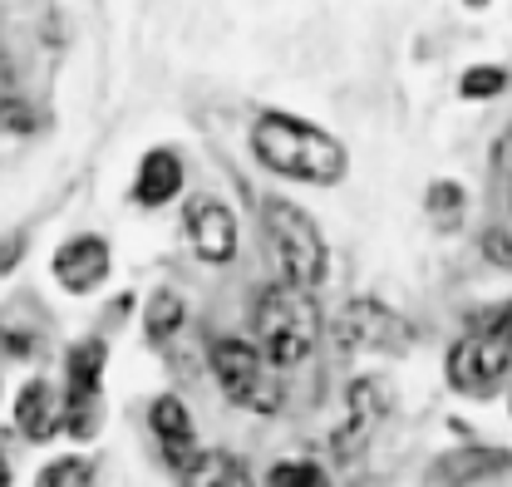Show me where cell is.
Wrapping results in <instances>:
<instances>
[{
  "label": "cell",
  "instance_id": "obj_1",
  "mask_svg": "<svg viewBox=\"0 0 512 487\" xmlns=\"http://www.w3.org/2000/svg\"><path fill=\"white\" fill-rule=\"evenodd\" d=\"M252 153L281 178H296V183H340L345 178V148L316 128V123L296 119V114H261L252 123Z\"/></svg>",
  "mask_w": 512,
  "mask_h": 487
},
{
  "label": "cell",
  "instance_id": "obj_2",
  "mask_svg": "<svg viewBox=\"0 0 512 487\" xmlns=\"http://www.w3.org/2000/svg\"><path fill=\"white\" fill-rule=\"evenodd\" d=\"M320 340V310L311 301V291H296L286 281L266 286L256 301V345L261 360L276 369L301 365Z\"/></svg>",
  "mask_w": 512,
  "mask_h": 487
},
{
  "label": "cell",
  "instance_id": "obj_3",
  "mask_svg": "<svg viewBox=\"0 0 512 487\" xmlns=\"http://www.w3.org/2000/svg\"><path fill=\"white\" fill-rule=\"evenodd\" d=\"M512 369V301L493 305L473 320V330L448 350V379L463 394H488Z\"/></svg>",
  "mask_w": 512,
  "mask_h": 487
},
{
  "label": "cell",
  "instance_id": "obj_4",
  "mask_svg": "<svg viewBox=\"0 0 512 487\" xmlns=\"http://www.w3.org/2000/svg\"><path fill=\"white\" fill-rule=\"evenodd\" d=\"M261 227H266V242H271V256L281 266V281L296 286V291H316L325 281V237L320 227L296 207V202H281V197H266L261 202Z\"/></svg>",
  "mask_w": 512,
  "mask_h": 487
},
{
  "label": "cell",
  "instance_id": "obj_5",
  "mask_svg": "<svg viewBox=\"0 0 512 487\" xmlns=\"http://www.w3.org/2000/svg\"><path fill=\"white\" fill-rule=\"evenodd\" d=\"M212 374H217L222 394L237 409H252V414H276L281 409V384H276L271 365L261 360V350L247 345V340H237V335L217 340L212 345Z\"/></svg>",
  "mask_w": 512,
  "mask_h": 487
},
{
  "label": "cell",
  "instance_id": "obj_6",
  "mask_svg": "<svg viewBox=\"0 0 512 487\" xmlns=\"http://www.w3.org/2000/svg\"><path fill=\"white\" fill-rule=\"evenodd\" d=\"M99 379H104V340H79L69 350V394H64V424L74 438H89L99 424Z\"/></svg>",
  "mask_w": 512,
  "mask_h": 487
},
{
  "label": "cell",
  "instance_id": "obj_7",
  "mask_svg": "<svg viewBox=\"0 0 512 487\" xmlns=\"http://www.w3.org/2000/svg\"><path fill=\"white\" fill-rule=\"evenodd\" d=\"M335 340L345 350H399L409 340V330L380 301H350L335 320Z\"/></svg>",
  "mask_w": 512,
  "mask_h": 487
},
{
  "label": "cell",
  "instance_id": "obj_8",
  "mask_svg": "<svg viewBox=\"0 0 512 487\" xmlns=\"http://www.w3.org/2000/svg\"><path fill=\"white\" fill-rule=\"evenodd\" d=\"M389 414V384L384 379H360V384H350V399H345V424L335 428V453L340 458H355L365 443H370V433L380 428V419Z\"/></svg>",
  "mask_w": 512,
  "mask_h": 487
},
{
  "label": "cell",
  "instance_id": "obj_9",
  "mask_svg": "<svg viewBox=\"0 0 512 487\" xmlns=\"http://www.w3.org/2000/svg\"><path fill=\"white\" fill-rule=\"evenodd\" d=\"M183 227H188V242L202 261H232L237 256V217H232L227 202L192 197L188 212H183Z\"/></svg>",
  "mask_w": 512,
  "mask_h": 487
},
{
  "label": "cell",
  "instance_id": "obj_10",
  "mask_svg": "<svg viewBox=\"0 0 512 487\" xmlns=\"http://www.w3.org/2000/svg\"><path fill=\"white\" fill-rule=\"evenodd\" d=\"M109 276V242L84 232V237H69V242L55 251V281H60L69 296H89L99 291Z\"/></svg>",
  "mask_w": 512,
  "mask_h": 487
},
{
  "label": "cell",
  "instance_id": "obj_11",
  "mask_svg": "<svg viewBox=\"0 0 512 487\" xmlns=\"http://www.w3.org/2000/svg\"><path fill=\"white\" fill-rule=\"evenodd\" d=\"M148 424H153V438H158V448H163L168 468L188 478L192 463L202 458V448H197V433H192V419H188V409H183V399H173V394L153 399Z\"/></svg>",
  "mask_w": 512,
  "mask_h": 487
},
{
  "label": "cell",
  "instance_id": "obj_12",
  "mask_svg": "<svg viewBox=\"0 0 512 487\" xmlns=\"http://www.w3.org/2000/svg\"><path fill=\"white\" fill-rule=\"evenodd\" d=\"M64 424V404L60 394L45 384V379H30L20 394H15V428L25 433V438H35V443H45V438H55Z\"/></svg>",
  "mask_w": 512,
  "mask_h": 487
},
{
  "label": "cell",
  "instance_id": "obj_13",
  "mask_svg": "<svg viewBox=\"0 0 512 487\" xmlns=\"http://www.w3.org/2000/svg\"><path fill=\"white\" fill-rule=\"evenodd\" d=\"M183 192V158L173 148H153L138 168V183H133V202L138 207H163Z\"/></svg>",
  "mask_w": 512,
  "mask_h": 487
},
{
  "label": "cell",
  "instance_id": "obj_14",
  "mask_svg": "<svg viewBox=\"0 0 512 487\" xmlns=\"http://www.w3.org/2000/svg\"><path fill=\"white\" fill-rule=\"evenodd\" d=\"M508 468V453H493V448H458L434 463V483L439 487H458V483H473L483 473H498Z\"/></svg>",
  "mask_w": 512,
  "mask_h": 487
},
{
  "label": "cell",
  "instance_id": "obj_15",
  "mask_svg": "<svg viewBox=\"0 0 512 487\" xmlns=\"http://www.w3.org/2000/svg\"><path fill=\"white\" fill-rule=\"evenodd\" d=\"M188 487H252V478H247V468L232 453H202L192 463Z\"/></svg>",
  "mask_w": 512,
  "mask_h": 487
},
{
  "label": "cell",
  "instance_id": "obj_16",
  "mask_svg": "<svg viewBox=\"0 0 512 487\" xmlns=\"http://www.w3.org/2000/svg\"><path fill=\"white\" fill-rule=\"evenodd\" d=\"M148 340L153 345H163V340H173L178 335V325H183V296L178 291H153L148 296Z\"/></svg>",
  "mask_w": 512,
  "mask_h": 487
},
{
  "label": "cell",
  "instance_id": "obj_17",
  "mask_svg": "<svg viewBox=\"0 0 512 487\" xmlns=\"http://www.w3.org/2000/svg\"><path fill=\"white\" fill-rule=\"evenodd\" d=\"M463 212H468V197H463L458 183L444 178V183L429 187V217H434L439 232H458V227H463Z\"/></svg>",
  "mask_w": 512,
  "mask_h": 487
},
{
  "label": "cell",
  "instance_id": "obj_18",
  "mask_svg": "<svg viewBox=\"0 0 512 487\" xmlns=\"http://www.w3.org/2000/svg\"><path fill=\"white\" fill-rule=\"evenodd\" d=\"M458 89H463V99H493V94L508 89V69H498V64H473Z\"/></svg>",
  "mask_w": 512,
  "mask_h": 487
},
{
  "label": "cell",
  "instance_id": "obj_19",
  "mask_svg": "<svg viewBox=\"0 0 512 487\" xmlns=\"http://www.w3.org/2000/svg\"><path fill=\"white\" fill-rule=\"evenodd\" d=\"M266 487H330L316 463H276Z\"/></svg>",
  "mask_w": 512,
  "mask_h": 487
},
{
  "label": "cell",
  "instance_id": "obj_20",
  "mask_svg": "<svg viewBox=\"0 0 512 487\" xmlns=\"http://www.w3.org/2000/svg\"><path fill=\"white\" fill-rule=\"evenodd\" d=\"M84 483H89V463L84 458H60V463H50L40 473L35 487H84Z\"/></svg>",
  "mask_w": 512,
  "mask_h": 487
},
{
  "label": "cell",
  "instance_id": "obj_21",
  "mask_svg": "<svg viewBox=\"0 0 512 487\" xmlns=\"http://www.w3.org/2000/svg\"><path fill=\"white\" fill-rule=\"evenodd\" d=\"M483 251H488V261H498V266H512V242H508V232H488V237H483Z\"/></svg>",
  "mask_w": 512,
  "mask_h": 487
},
{
  "label": "cell",
  "instance_id": "obj_22",
  "mask_svg": "<svg viewBox=\"0 0 512 487\" xmlns=\"http://www.w3.org/2000/svg\"><path fill=\"white\" fill-rule=\"evenodd\" d=\"M0 128H20V133L35 128V123H30V109H25V104H0Z\"/></svg>",
  "mask_w": 512,
  "mask_h": 487
},
{
  "label": "cell",
  "instance_id": "obj_23",
  "mask_svg": "<svg viewBox=\"0 0 512 487\" xmlns=\"http://www.w3.org/2000/svg\"><path fill=\"white\" fill-rule=\"evenodd\" d=\"M10 483V473H5V458H0V487Z\"/></svg>",
  "mask_w": 512,
  "mask_h": 487
},
{
  "label": "cell",
  "instance_id": "obj_24",
  "mask_svg": "<svg viewBox=\"0 0 512 487\" xmlns=\"http://www.w3.org/2000/svg\"><path fill=\"white\" fill-rule=\"evenodd\" d=\"M468 5H488V0H468Z\"/></svg>",
  "mask_w": 512,
  "mask_h": 487
}]
</instances>
